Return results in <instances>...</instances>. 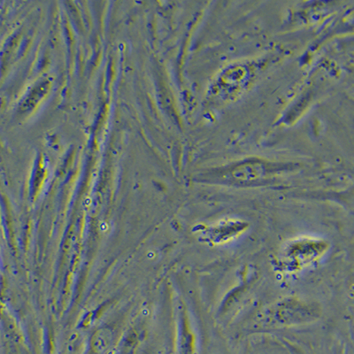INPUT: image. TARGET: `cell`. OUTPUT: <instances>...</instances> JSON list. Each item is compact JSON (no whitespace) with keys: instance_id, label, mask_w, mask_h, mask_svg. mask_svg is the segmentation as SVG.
<instances>
[{"instance_id":"cell-1","label":"cell","mask_w":354,"mask_h":354,"mask_svg":"<svg viewBox=\"0 0 354 354\" xmlns=\"http://www.w3.org/2000/svg\"><path fill=\"white\" fill-rule=\"evenodd\" d=\"M327 250L328 243L324 239L300 236L286 243L278 266L284 273H296L319 260Z\"/></svg>"},{"instance_id":"cell-2","label":"cell","mask_w":354,"mask_h":354,"mask_svg":"<svg viewBox=\"0 0 354 354\" xmlns=\"http://www.w3.org/2000/svg\"><path fill=\"white\" fill-rule=\"evenodd\" d=\"M319 310L313 305L296 299H288L278 305L274 318L279 324H306L318 317Z\"/></svg>"},{"instance_id":"cell-3","label":"cell","mask_w":354,"mask_h":354,"mask_svg":"<svg viewBox=\"0 0 354 354\" xmlns=\"http://www.w3.org/2000/svg\"><path fill=\"white\" fill-rule=\"evenodd\" d=\"M248 224L233 218L221 220L202 230V236L213 245H223L238 238L248 230Z\"/></svg>"}]
</instances>
